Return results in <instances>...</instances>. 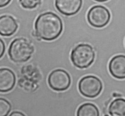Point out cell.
<instances>
[{
  "label": "cell",
  "instance_id": "6da1fadb",
  "mask_svg": "<svg viewBox=\"0 0 125 116\" xmlns=\"http://www.w3.org/2000/svg\"><path fill=\"white\" fill-rule=\"evenodd\" d=\"M63 30L62 19L51 12L42 13L35 22L37 36L45 41H52L59 36Z\"/></svg>",
  "mask_w": 125,
  "mask_h": 116
},
{
  "label": "cell",
  "instance_id": "7a4b0ae2",
  "mask_svg": "<svg viewBox=\"0 0 125 116\" xmlns=\"http://www.w3.org/2000/svg\"><path fill=\"white\" fill-rule=\"evenodd\" d=\"M34 49L32 45L24 38H18L12 41L8 50L9 56L15 63H23L29 60Z\"/></svg>",
  "mask_w": 125,
  "mask_h": 116
},
{
  "label": "cell",
  "instance_id": "3957f363",
  "mask_svg": "<svg viewBox=\"0 0 125 116\" xmlns=\"http://www.w3.org/2000/svg\"><path fill=\"white\" fill-rule=\"evenodd\" d=\"M95 53L94 49L88 44H79L71 53V60L73 64L79 69L90 66L94 62Z\"/></svg>",
  "mask_w": 125,
  "mask_h": 116
},
{
  "label": "cell",
  "instance_id": "277c9868",
  "mask_svg": "<svg viewBox=\"0 0 125 116\" xmlns=\"http://www.w3.org/2000/svg\"><path fill=\"white\" fill-rule=\"evenodd\" d=\"M79 92L88 98H95L101 93L103 84L101 80L94 75H88L82 78L78 84Z\"/></svg>",
  "mask_w": 125,
  "mask_h": 116
},
{
  "label": "cell",
  "instance_id": "5b68a950",
  "mask_svg": "<svg viewBox=\"0 0 125 116\" xmlns=\"http://www.w3.org/2000/svg\"><path fill=\"white\" fill-rule=\"evenodd\" d=\"M87 21L92 26L101 28L106 26L110 21L111 15L109 10L103 6H93L87 13Z\"/></svg>",
  "mask_w": 125,
  "mask_h": 116
},
{
  "label": "cell",
  "instance_id": "8992f818",
  "mask_svg": "<svg viewBox=\"0 0 125 116\" xmlns=\"http://www.w3.org/2000/svg\"><path fill=\"white\" fill-rule=\"evenodd\" d=\"M48 82L50 88L54 91H65L70 86L71 77L66 71L56 69L49 75Z\"/></svg>",
  "mask_w": 125,
  "mask_h": 116
},
{
  "label": "cell",
  "instance_id": "52a82bcc",
  "mask_svg": "<svg viewBox=\"0 0 125 116\" xmlns=\"http://www.w3.org/2000/svg\"><path fill=\"white\" fill-rule=\"evenodd\" d=\"M83 5V0H55L57 10L66 16L76 14Z\"/></svg>",
  "mask_w": 125,
  "mask_h": 116
},
{
  "label": "cell",
  "instance_id": "ba28073f",
  "mask_svg": "<svg viewBox=\"0 0 125 116\" xmlns=\"http://www.w3.org/2000/svg\"><path fill=\"white\" fill-rule=\"evenodd\" d=\"M109 69L111 75L117 79L125 78V56L119 55L115 56L111 60Z\"/></svg>",
  "mask_w": 125,
  "mask_h": 116
},
{
  "label": "cell",
  "instance_id": "9c48e42d",
  "mask_svg": "<svg viewBox=\"0 0 125 116\" xmlns=\"http://www.w3.org/2000/svg\"><path fill=\"white\" fill-rule=\"evenodd\" d=\"M15 82V75L12 70L8 68H0V92L11 91Z\"/></svg>",
  "mask_w": 125,
  "mask_h": 116
},
{
  "label": "cell",
  "instance_id": "30bf717a",
  "mask_svg": "<svg viewBox=\"0 0 125 116\" xmlns=\"http://www.w3.org/2000/svg\"><path fill=\"white\" fill-rule=\"evenodd\" d=\"M18 24L13 17L5 15L0 17V35L9 36L13 35L18 29Z\"/></svg>",
  "mask_w": 125,
  "mask_h": 116
},
{
  "label": "cell",
  "instance_id": "8fae6325",
  "mask_svg": "<svg viewBox=\"0 0 125 116\" xmlns=\"http://www.w3.org/2000/svg\"><path fill=\"white\" fill-rule=\"evenodd\" d=\"M109 114L112 116H125V100L116 98L111 103L109 108Z\"/></svg>",
  "mask_w": 125,
  "mask_h": 116
},
{
  "label": "cell",
  "instance_id": "7c38bea8",
  "mask_svg": "<svg viewBox=\"0 0 125 116\" xmlns=\"http://www.w3.org/2000/svg\"><path fill=\"white\" fill-rule=\"evenodd\" d=\"M76 116H100L98 108L93 103H86L79 107Z\"/></svg>",
  "mask_w": 125,
  "mask_h": 116
},
{
  "label": "cell",
  "instance_id": "4fadbf2b",
  "mask_svg": "<svg viewBox=\"0 0 125 116\" xmlns=\"http://www.w3.org/2000/svg\"><path fill=\"white\" fill-rule=\"evenodd\" d=\"M12 109V106L8 100L0 98V116H7Z\"/></svg>",
  "mask_w": 125,
  "mask_h": 116
},
{
  "label": "cell",
  "instance_id": "5bb4252c",
  "mask_svg": "<svg viewBox=\"0 0 125 116\" xmlns=\"http://www.w3.org/2000/svg\"><path fill=\"white\" fill-rule=\"evenodd\" d=\"M19 1L23 8L32 9L41 4L42 0H19Z\"/></svg>",
  "mask_w": 125,
  "mask_h": 116
},
{
  "label": "cell",
  "instance_id": "9a60e30c",
  "mask_svg": "<svg viewBox=\"0 0 125 116\" xmlns=\"http://www.w3.org/2000/svg\"><path fill=\"white\" fill-rule=\"evenodd\" d=\"M5 49H6V47H5L4 43L0 38V58L3 56L5 52Z\"/></svg>",
  "mask_w": 125,
  "mask_h": 116
},
{
  "label": "cell",
  "instance_id": "2e32d148",
  "mask_svg": "<svg viewBox=\"0 0 125 116\" xmlns=\"http://www.w3.org/2000/svg\"><path fill=\"white\" fill-rule=\"evenodd\" d=\"M12 0H0V8L6 7L10 2Z\"/></svg>",
  "mask_w": 125,
  "mask_h": 116
},
{
  "label": "cell",
  "instance_id": "e0dca14e",
  "mask_svg": "<svg viewBox=\"0 0 125 116\" xmlns=\"http://www.w3.org/2000/svg\"><path fill=\"white\" fill-rule=\"evenodd\" d=\"M9 116H26L20 111H13L10 114Z\"/></svg>",
  "mask_w": 125,
  "mask_h": 116
},
{
  "label": "cell",
  "instance_id": "ac0fdd59",
  "mask_svg": "<svg viewBox=\"0 0 125 116\" xmlns=\"http://www.w3.org/2000/svg\"><path fill=\"white\" fill-rule=\"evenodd\" d=\"M95 1H97V2H106V1H109V0H95Z\"/></svg>",
  "mask_w": 125,
  "mask_h": 116
}]
</instances>
